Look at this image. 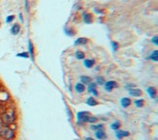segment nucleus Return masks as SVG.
Listing matches in <instances>:
<instances>
[{"mask_svg": "<svg viewBox=\"0 0 158 140\" xmlns=\"http://www.w3.org/2000/svg\"><path fill=\"white\" fill-rule=\"evenodd\" d=\"M75 90H76V92L77 93H83L84 90H85V86L82 84V83H78L76 86H75Z\"/></svg>", "mask_w": 158, "mask_h": 140, "instance_id": "obj_12", "label": "nucleus"}, {"mask_svg": "<svg viewBox=\"0 0 158 140\" xmlns=\"http://www.w3.org/2000/svg\"><path fill=\"white\" fill-rule=\"evenodd\" d=\"M84 64L87 68H91L94 65V60L93 59H86L84 62Z\"/></svg>", "mask_w": 158, "mask_h": 140, "instance_id": "obj_15", "label": "nucleus"}, {"mask_svg": "<svg viewBox=\"0 0 158 140\" xmlns=\"http://www.w3.org/2000/svg\"><path fill=\"white\" fill-rule=\"evenodd\" d=\"M15 137V131L9 126H2L0 127V138L3 140H12Z\"/></svg>", "mask_w": 158, "mask_h": 140, "instance_id": "obj_2", "label": "nucleus"}, {"mask_svg": "<svg viewBox=\"0 0 158 140\" xmlns=\"http://www.w3.org/2000/svg\"><path fill=\"white\" fill-rule=\"evenodd\" d=\"M115 134H116L117 138L118 139H122L123 137H126L129 135V132L128 131H122V130H117L115 132Z\"/></svg>", "mask_w": 158, "mask_h": 140, "instance_id": "obj_7", "label": "nucleus"}, {"mask_svg": "<svg viewBox=\"0 0 158 140\" xmlns=\"http://www.w3.org/2000/svg\"><path fill=\"white\" fill-rule=\"evenodd\" d=\"M105 83H106V81H105V79L102 78V77H98V78H97V84H99L100 86L104 85Z\"/></svg>", "mask_w": 158, "mask_h": 140, "instance_id": "obj_22", "label": "nucleus"}, {"mask_svg": "<svg viewBox=\"0 0 158 140\" xmlns=\"http://www.w3.org/2000/svg\"><path fill=\"white\" fill-rule=\"evenodd\" d=\"M86 43H87V39L86 38H79L74 42L75 45H84Z\"/></svg>", "mask_w": 158, "mask_h": 140, "instance_id": "obj_16", "label": "nucleus"}, {"mask_svg": "<svg viewBox=\"0 0 158 140\" xmlns=\"http://www.w3.org/2000/svg\"><path fill=\"white\" fill-rule=\"evenodd\" d=\"M152 43H154L155 45H158V40H157V36H154V37L152 38Z\"/></svg>", "mask_w": 158, "mask_h": 140, "instance_id": "obj_28", "label": "nucleus"}, {"mask_svg": "<svg viewBox=\"0 0 158 140\" xmlns=\"http://www.w3.org/2000/svg\"><path fill=\"white\" fill-rule=\"evenodd\" d=\"M87 104H88V105H91V106H95V105L98 104V102H97V101L93 98V97H90V98L87 99Z\"/></svg>", "mask_w": 158, "mask_h": 140, "instance_id": "obj_18", "label": "nucleus"}, {"mask_svg": "<svg viewBox=\"0 0 158 140\" xmlns=\"http://www.w3.org/2000/svg\"><path fill=\"white\" fill-rule=\"evenodd\" d=\"M97 121H98V119L95 118V117H92L91 115H89V116H87L86 118H84L82 122H84V123H91V124H94V123H97Z\"/></svg>", "mask_w": 158, "mask_h": 140, "instance_id": "obj_6", "label": "nucleus"}, {"mask_svg": "<svg viewBox=\"0 0 158 140\" xmlns=\"http://www.w3.org/2000/svg\"><path fill=\"white\" fill-rule=\"evenodd\" d=\"M83 21L85 23H91L92 22V17H91L90 14H85L83 17Z\"/></svg>", "mask_w": 158, "mask_h": 140, "instance_id": "obj_14", "label": "nucleus"}, {"mask_svg": "<svg viewBox=\"0 0 158 140\" xmlns=\"http://www.w3.org/2000/svg\"><path fill=\"white\" fill-rule=\"evenodd\" d=\"M119 126H120V123H119V122H115V123H113V124L111 125V129L114 130H116Z\"/></svg>", "mask_w": 158, "mask_h": 140, "instance_id": "obj_24", "label": "nucleus"}, {"mask_svg": "<svg viewBox=\"0 0 158 140\" xmlns=\"http://www.w3.org/2000/svg\"><path fill=\"white\" fill-rule=\"evenodd\" d=\"M131 104V100L129 98H127V97H124V98L121 99V105H122L124 108H127L128 106H130Z\"/></svg>", "mask_w": 158, "mask_h": 140, "instance_id": "obj_10", "label": "nucleus"}, {"mask_svg": "<svg viewBox=\"0 0 158 140\" xmlns=\"http://www.w3.org/2000/svg\"><path fill=\"white\" fill-rule=\"evenodd\" d=\"M16 119H17L16 112H15V109H13V108L6 109V110L1 114V121L6 126L12 125L16 121Z\"/></svg>", "mask_w": 158, "mask_h": 140, "instance_id": "obj_1", "label": "nucleus"}, {"mask_svg": "<svg viewBox=\"0 0 158 140\" xmlns=\"http://www.w3.org/2000/svg\"><path fill=\"white\" fill-rule=\"evenodd\" d=\"M148 94L150 95V97H153L155 96V90H154V88H152V87H149L148 89Z\"/></svg>", "mask_w": 158, "mask_h": 140, "instance_id": "obj_19", "label": "nucleus"}, {"mask_svg": "<svg viewBox=\"0 0 158 140\" xmlns=\"http://www.w3.org/2000/svg\"><path fill=\"white\" fill-rule=\"evenodd\" d=\"M112 46H113V50L116 51L117 50V46H118L116 42H112Z\"/></svg>", "mask_w": 158, "mask_h": 140, "instance_id": "obj_29", "label": "nucleus"}, {"mask_svg": "<svg viewBox=\"0 0 158 140\" xmlns=\"http://www.w3.org/2000/svg\"><path fill=\"white\" fill-rule=\"evenodd\" d=\"M14 19H15V16H13V15L8 16L7 18H6V22H7V23H10V22H12L14 21Z\"/></svg>", "mask_w": 158, "mask_h": 140, "instance_id": "obj_25", "label": "nucleus"}, {"mask_svg": "<svg viewBox=\"0 0 158 140\" xmlns=\"http://www.w3.org/2000/svg\"><path fill=\"white\" fill-rule=\"evenodd\" d=\"M97 84H95V83H91L90 85H89V88H88V92L89 93H93L94 94V95H98L99 94H98V92H97Z\"/></svg>", "mask_w": 158, "mask_h": 140, "instance_id": "obj_4", "label": "nucleus"}, {"mask_svg": "<svg viewBox=\"0 0 158 140\" xmlns=\"http://www.w3.org/2000/svg\"><path fill=\"white\" fill-rule=\"evenodd\" d=\"M19 16H20V19H21V21H22V22H23V15H22V14H20Z\"/></svg>", "mask_w": 158, "mask_h": 140, "instance_id": "obj_30", "label": "nucleus"}, {"mask_svg": "<svg viewBox=\"0 0 158 140\" xmlns=\"http://www.w3.org/2000/svg\"><path fill=\"white\" fill-rule=\"evenodd\" d=\"M20 30H21L20 26L18 23H15L14 26H12V28H11V33L13 34V35H17L18 33L20 32Z\"/></svg>", "mask_w": 158, "mask_h": 140, "instance_id": "obj_8", "label": "nucleus"}, {"mask_svg": "<svg viewBox=\"0 0 158 140\" xmlns=\"http://www.w3.org/2000/svg\"><path fill=\"white\" fill-rule=\"evenodd\" d=\"M91 129L92 130H102V125H99V126H91Z\"/></svg>", "mask_w": 158, "mask_h": 140, "instance_id": "obj_27", "label": "nucleus"}, {"mask_svg": "<svg viewBox=\"0 0 158 140\" xmlns=\"http://www.w3.org/2000/svg\"><path fill=\"white\" fill-rule=\"evenodd\" d=\"M17 57L28 58H29V54H28V53H21V54H17Z\"/></svg>", "mask_w": 158, "mask_h": 140, "instance_id": "obj_23", "label": "nucleus"}, {"mask_svg": "<svg viewBox=\"0 0 158 140\" xmlns=\"http://www.w3.org/2000/svg\"><path fill=\"white\" fill-rule=\"evenodd\" d=\"M81 83L83 85H85V84H90L91 83V78L88 77V76H82L81 77Z\"/></svg>", "mask_w": 158, "mask_h": 140, "instance_id": "obj_17", "label": "nucleus"}, {"mask_svg": "<svg viewBox=\"0 0 158 140\" xmlns=\"http://www.w3.org/2000/svg\"><path fill=\"white\" fill-rule=\"evenodd\" d=\"M75 57H76V58H77V59H83V58H85V54H84V53H83V52L78 51V52H76V53H75Z\"/></svg>", "mask_w": 158, "mask_h": 140, "instance_id": "obj_20", "label": "nucleus"}, {"mask_svg": "<svg viewBox=\"0 0 158 140\" xmlns=\"http://www.w3.org/2000/svg\"><path fill=\"white\" fill-rule=\"evenodd\" d=\"M150 59L154 60V62H157V60H158V52H157V51H154L152 54H151Z\"/></svg>", "mask_w": 158, "mask_h": 140, "instance_id": "obj_21", "label": "nucleus"}, {"mask_svg": "<svg viewBox=\"0 0 158 140\" xmlns=\"http://www.w3.org/2000/svg\"><path fill=\"white\" fill-rule=\"evenodd\" d=\"M135 103H136V105L138 107H143V99H138V100L135 101Z\"/></svg>", "mask_w": 158, "mask_h": 140, "instance_id": "obj_26", "label": "nucleus"}, {"mask_svg": "<svg viewBox=\"0 0 158 140\" xmlns=\"http://www.w3.org/2000/svg\"><path fill=\"white\" fill-rule=\"evenodd\" d=\"M96 137L98 138L99 140H105L106 138V134L102 130H97V132H96Z\"/></svg>", "mask_w": 158, "mask_h": 140, "instance_id": "obj_5", "label": "nucleus"}, {"mask_svg": "<svg viewBox=\"0 0 158 140\" xmlns=\"http://www.w3.org/2000/svg\"><path fill=\"white\" fill-rule=\"evenodd\" d=\"M90 115V113H88V112H79L78 113V115H77V118H78V120L79 121H83V119L84 118H86L87 116H89Z\"/></svg>", "mask_w": 158, "mask_h": 140, "instance_id": "obj_13", "label": "nucleus"}, {"mask_svg": "<svg viewBox=\"0 0 158 140\" xmlns=\"http://www.w3.org/2000/svg\"><path fill=\"white\" fill-rule=\"evenodd\" d=\"M129 93H130V94H132L134 96H141L142 95V90L139 89H130Z\"/></svg>", "mask_w": 158, "mask_h": 140, "instance_id": "obj_9", "label": "nucleus"}, {"mask_svg": "<svg viewBox=\"0 0 158 140\" xmlns=\"http://www.w3.org/2000/svg\"><path fill=\"white\" fill-rule=\"evenodd\" d=\"M115 87H117L116 86V83L113 82V81H108L106 83V86H105V89L107 90V92H111L112 89L115 88Z\"/></svg>", "mask_w": 158, "mask_h": 140, "instance_id": "obj_3", "label": "nucleus"}, {"mask_svg": "<svg viewBox=\"0 0 158 140\" xmlns=\"http://www.w3.org/2000/svg\"><path fill=\"white\" fill-rule=\"evenodd\" d=\"M28 49H29V56L31 57L32 59H34V50H33V45H32V42L29 41L28 42Z\"/></svg>", "mask_w": 158, "mask_h": 140, "instance_id": "obj_11", "label": "nucleus"}]
</instances>
